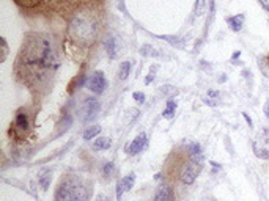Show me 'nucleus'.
I'll return each instance as SVG.
<instances>
[{"label":"nucleus","instance_id":"f257e3e1","mask_svg":"<svg viewBox=\"0 0 269 201\" xmlns=\"http://www.w3.org/2000/svg\"><path fill=\"white\" fill-rule=\"evenodd\" d=\"M58 68V54L52 40L41 35L30 37L24 42L17 73L30 85H41Z\"/></svg>","mask_w":269,"mask_h":201},{"label":"nucleus","instance_id":"f03ea898","mask_svg":"<svg viewBox=\"0 0 269 201\" xmlns=\"http://www.w3.org/2000/svg\"><path fill=\"white\" fill-rule=\"evenodd\" d=\"M101 30V17L98 10L90 2H81L68 22V37L77 46L90 47L98 40Z\"/></svg>","mask_w":269,"mask_h":201},{"label":"nucleus","instance_id":"7ed1b4c3","mask_svg":"<svg viewBox=\"0 0 269 201\" xmlns=\"http://www.w3.org/2000/svg\"><path fill=\"white\" fill-rule=\"evenodd\" d=\"M90 192L77 176L65 178L57 189L55 201H89Z\"/></svg>","mask_w":269,"mask_h":201},{"label":"nucleus","instance_id":"20e7f679","mask_svg":"<svg viewBox=\"0 0 269 201\" xmlns=\"http://www.w3.org/2000/svg\"><path fill=\"white\" fill-rule=\"evenodd\" d=\"M200 168H202L200 163L194 162L192 159H189V157H184V159H179L178 163L175 165L173 174H175V178H178V181L183 182L184 186H190L194 184V181L197 179Z\"/></svg>","mask_w":269,"mask_h":201},{"label":"nucleus","instance_id":"39448f33","mask_svg":"<svg viewBox=\"0 0 269 201\" xmlns=\"http://www.w3.org/2000/svg\"><path fill=\"white\" fill-rule=\"evenodd\" d=\"M254 154L258 159L269 161V129H262L252 142Z\"/></svg>","mask_w":269,"mask_h":201},{"label":"nucleus","instance_id":"423d86ee","mask_svg":"<svg viewBox=\"0 0 269 201\" xmlns=\"http://www.w3.org/2000/svg\"><path fill=\"white\" fill-rule=\"evenodd\" d=\"M101 109V104L96 98H87L84 106L81 109V120L84 123H89V121H93L94 118L98 117V112Z\"/></svg>","mask_w":269,"mask_h":201},{"label":"nucleus","instance_id":"0eeeda50","mask_svg":"<svg viewBox=\"0 0 269 201\" xmlns=\"http://www.w3.org/2000/svg\"><path fill=\"white\" fill-rule=\"evenodd\" d=\"M87 86H89V90L93 91L94 94H101L107 88V80L101 71H94L90 76V79H87Z\"/></svg>","mask_w":269,"mask_h":201},{"label":"nucleus","instance_id":"6e6552de","mask_svg":"<svg viewBox=\"0 0 269 201\" xmlns=\"http://www.w3.org/2000/svg\"><path fill=\"white\" fill-rule=\"evenodd\" d=\"M135 182V173H129L126 178L120 179L118 184H117V200H121V197H123L125 192H129L133 189Z\"/></svg>","mask_w":269,"mask_h":201},{"label":"nucleus","instance_id":"1a4fd4ad","mask_svg":"<svg viewBox=\"0 0 269 201\" xmlns=\"http://www.w3.org/2000/svg\"><path fill=\"white\" fill-rule=\"evenodd\" d=\"M175 194H173V189L167 184H162L156 189V194L153 201H173Z\"/></svg>","mask_w":269,"mask_h":201},{"label":"nucleus","instance_id":"9d476101","mask_svg":"<svg viewBox=\"0 0 269 201\" xmlns=\"http://www.w3.org/2000/svg\"><path fill=\"white\" fill-rule=\"evenodd\" d=\"M186 154H187L189 159H192L194 162H197V163H200V165H202V162H203V153H202V146L198 145V143H190V145L187 146Z\"/></svg>","mask_w":269,"mask_h":201},{"label":"nucleus","instance_id":"9b49d317","mask_svg":"<svg viewBox=\"0 0 269 201\" xmlns=\"http://www.w3.org/2000/svg\"><path fill=\"white\" fill-rule=\"evenodd\" d=\"M146 146V134H140L138 137H135L134 138V142L129 145V154L131 156H134V154H138L140 153L143 148Z\"/></svg>","mask_w":269,"mask_h":201},{"label":"nucleus","instance_id":"f8f14e48","mask_svg":"<svg viewBox=\"0 0 269 201\" xmlns=\"http://www.w3.org/2000/svg\"><path fill=\"white\" fill-rule=\"evenodd\" d=\"M16 130H19V132H27V129L30 126V121H29V115L25 112H17V115H16Z\"/></svg>","mask_w":269,"mask_h":201},{"label":"nucleus","instance_id":"ddd939ff","mask_svg":"<svg viewBox=\"0 0 269 201\" xmlns=\"http://www.w3.org/2000/svg\"><path fill=\"white\" fill-rule=\"evenodd\" d=\"M227 24L230 25V29L233 32H239L244 25V14H236V16H230L227 17Z\"/></svg>","mask_w":269,"mask_h":201},{"label":"nucleus","instance_id":"4468645a","mask_svg":"<svg viewBox=\"0 0 269 201\" xmlns=\"http://www.w3.org/2000/svg\"><path fill=\"white\" fill-rule=\"evenodd\" d=\"M50 178H52V171H50V170H43V171L40 173L38 181H40L41 187L45 189V190H47L49 186H50Z\"/></svg>","mask_w":269,"mask_h":201},{"label":"nucleus","instance_id":"2eb2a0df","mask_svg":"<svg viewBox=\"0 0 269 201\" xmlns=\"http://www.w3.org/2000/svg\"><path fill=\"white\" fill-rule=\"evenodd\" d=\"M104 44H106V49H107V55L110 58H115L117 57V42H115V38L114 37H109Z\"/></svg>","mask_w":269,"mask_h":201},{"label":"nucleus","instance_id":"dca6fc26","mask_svg":"<svg viewBox=\"0 0 269 201\" xmlns=\"http://www.w3.org/2000/svg\"><path fill=\"white\" fill-rule=\"evenodd\" d=\"M129 73H131V62H123L118 69V79L120 80H126Z\"/></svg>","mask_w":269,"mask_h":201},{"label":"nucleus","instance_id":"f3484780","mask_svg":"<svg viewBox=\"0 0 269 201\" xmlns=\"http://www.w3.org/2000/svg\"><path fill=\"white\" fill-rule=\"evenodd\" d=\"M110 145H112V142L109 137H101L94 142V150H109Z\"/></svg>","mask_w":269,"mask_h":201},{"label":"nucleus","instance_id":"a211bd4d","mask_svg":"<svg viewBox=\"0 0 269 201\" xmlns=\"http://www.w3.org/2000/svg\"><path fill=\"white\" fill-rule=\"evenodd\" d=\"M175 110H177V102L173 101V99H170V101H167V107H166V110H164V118H173V115H175Z\"/></svg>","mask_w":269,"mask_h":201},{"label":"nucleus","instance_id":"6ab92c4d","mask_svg":"<svg viewBox=\"0 0 269 201\" xmlns=\"http://www.w3.org/2000/svg\"><path fill=\"white\" fill-rule=\"evenodd\" d=\"M99 134H101V127H99V126H90V127L84 132V138H85V140H90V138L98 137Z\"/></svg>","mask_w":269,"mask_h":201},{"label":"nucleus","instance_id":"aec40b11","mask_svg":"<svg viewBox=\"0 0 269 201\" xmlns=\"http://www.w3.org/2000/svg\"><path fill=\"white\" fill-rule=\"evenodd\" d=\"M41 0H16V3H19L25 8H32V6H37Z\"/></svg>","mask_w":269,"mask_h":201},{"label":"nucleus","instance_id":"412c9836","mask_svg":"<svg viewBox=\"0 0 269 201\" xmlns=\"http://www.w3.org/2000/svg\"><path fill=\"white\" fill-rule=\"evenodd\" d=\"M133 98H134V101H137L138 104H143V102H145V94H143V93L135 91V93L133 94Z\"/></svg>","mask_w":269,"mask_h":201},{"label":"nucleus","instance_id":"4be33fe9","mask_svg":"<svg viewBox=\"0 0 269 201\" xmlns=\"http://www.w3.org/2000/svg\"><path fill=\"white\" fill-rule=\"evenodd\" d=\"M112 170H114V163L112 162H107L106 165H104V174H106V176H110Z\"/></svg>","mask_w":269,"mask_h":201},{"label":"nucleus","instance_id":"5701e85b","mask_svg":"<svg viewBox=\"0 0 269 201\" xmlns=\"http://www.w3.org/2000/svg\"><path fill=\"white\" fill-rule=\"evenodd\" d=\"M2 47H3V57H2V62H5V58L8 55V46H6V41L2 38Z\"/></svg>","mask_w":269,"mask_h":201},{"label":"nucleus","instance_id":"b1692460","mask_svg":"<svg viewBox=\"0 0 269 201\" xmlns=\"http://www.w3.org/2000/svg\"><path fill=\"white\" fill-rule=\"evenodd\" d=\"M260 3H262V6L265 8V10L269 13V0H258Z\"/></svg>","mask_w":269,"mask_h":201},{"label":"nucleus","instance_id":"393cba45","mask_svg":"<svg viewBox=\"0 0 269 201\" xmlns=\"http://www.w3.org/2000/svg\"><path fill=\"white\" fill-rule=\"evenodd\" d=\"M263 110H265V113H266V118L269 120V101L265 104V109H263Z\"/></svg>","mask_w":269,"mask_h":201},{"label":"nucleus","instance_id":"a878e982","mask_svg":"<svg viewBox=\"0 0 269 201\" xmlns=\"http://www.w3.org/2000/svg\"><path fill=\"white\" fill-rule=\"evenodd\" d=\"M244 118H246V121H247V123H249L250 126H252V121H250V118H249V117L246 115V113H244Z\"/></svg>","mask_w":269,"mask_h":201},{"label":"nucleus","instance_id":"bb28decb","mask_svg":"<svg viewBox=\"0 0 269 201\" xmlns=\"http://www.w3.org/2000/svg\"><path fill=\"white\" fill-rule=\"evenodd\" d=\"M241 55V52H235V54H233V60H235V58H238Z\"/></svg>","mask_w":269,"mask_h":201},{"label":"nucleus","instance_id":"cd10ccee","mask_svg":"<svg viewBox=\"0 0 269 201\" xmlns=\"http://www.w3.org/2000/svg\"><path fill=\"white\" fill-rule=\"evenodd\" d=\"M55 2H71V0H55Z\"/></svg>","mask_w":269,"mask_h":201},{"label":"nucleus","instance_id":"c85d7f7f","mask_svg":"<svg viewBox=\"0 0 269 201\" xmlns=\"http://www.w3.org/2000/svg\"><path fill=\"white\" fill-rule=\"evenodd\" d=\"M266 62H268V65H269V54L266 55Z\"/></svg>","mask_w":269,"mask_h":201},{"label":"nucleus","instance_id":"c756f323","mask_svg":"<svg viewBox=\"0 0 269 201\" xmlns=\"http://www.w3.org/2000/svg\"><path fill=\"white\" fill-rule=\"evenodd\" d=\"M82 2H90V0H82Z\"/></svg>","mask_w":269,"mask_h":201}]
</instances>
